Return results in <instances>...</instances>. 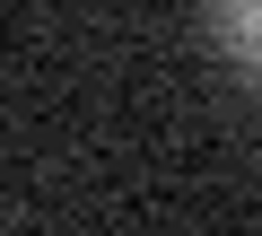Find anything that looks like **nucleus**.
Wrapping results in <instances>:
<instances>
[{"label":"nucleus","mask_w":262,"mask_h":236,"mask_svg":"<svg viewBox=\"0 0 262 236\" xmlns=\"http://www.w3.org/2000/svg\"><path fill=\"white\" fill-rule=\"evenodd\" d=\"M210 35H219L245 70H262V0H210Z\"/></svg>","instance_id":"1"}]
</instances>
